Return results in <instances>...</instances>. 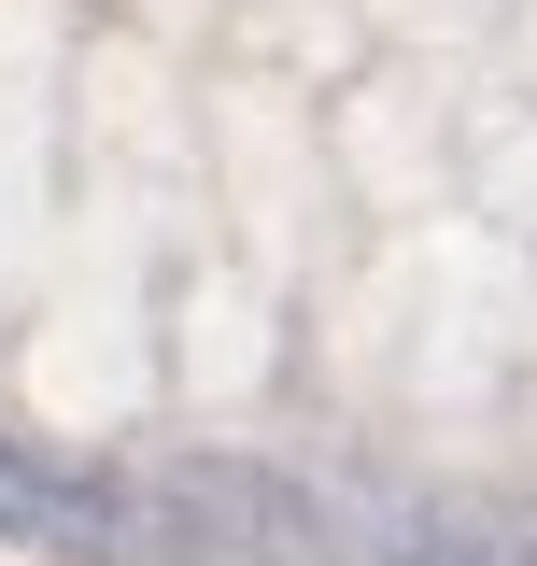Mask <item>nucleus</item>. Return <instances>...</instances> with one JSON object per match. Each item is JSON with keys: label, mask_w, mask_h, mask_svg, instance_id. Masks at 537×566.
<instances>
[{"label": "nucleus", "mask_w": 537, "mask_h": 566, "mask_svg": "<svg viewBox=\"0 0 537 566\" xmlns=\"http://www.w3.org/2000/svg\"><path fill=\"white\" fill-rule=\"evenodd\" d=\"M141 538L185 566H326V510L255 453H170L141 482Z\"/></svg>", "instance_id": "f257e3e1"}, {"label": "nucleus", "mask_w": 537, "mask_h": 566, "mask_svg": "<svg viewBox=\"0 0 537 566\" xmlns=\"http://www.w3.org/2000/svg\"><path fill=\"white\" fill-rule=\"evenodd\" d=\"M0 538H43V553H114L141 538V482L85 468V453H43L0 424Z\"/></svg>", "instance_id": "f03ea898"}, {"label": "nucleus", "mask_w": 537, "mask_h": 566, "mask_svg": "<svg viewBox=\"0 0 537 566\" xmlns=\"http://www.w3.org/2000/svg\"><path fill=\"white\" fill-rule=\"evenodd\" d=\"M382 566H537V538L509 510H410L397 538H382Z\"/></svg>", "instance_id": "7ed1b4c3"}]
</instances>
